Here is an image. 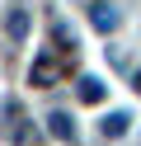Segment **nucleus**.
Listing matches in <instances>:
<instances>
[{"label": "nucleus", "instance_id": "nucleus-4", "mask_svg": "<svg viewBox=\"0 0 141 146\" xmlns=\"http://www.w3.org/2000/svg\"><path fill=\"white\" fill-rule=\"evenodd\" d=\"M75 94H80L85 104H103V94H108V85H103L99 76H80V85H75Z\"/></svg>", "mask_w": 141, "mask_h": 146}, {"label": "nucleus", "instance_id": "nucleus-6", "mask_svg": "<svg viewBox=\"0 0 141 146\" xmlns=\"http://www.w3.org/2000/svg\"><path fill=\"white\" fill-rule=\"evenodd\" d=\"M47 127H52L61 141H75V123H71V113H47Z\"/></svg>", "mask_w": 141, "mask_h": 146}, {"label": "nucleus", "instance_id": "nucleus-2", "mask_svg": "<svg viewBox=\"0 0 141 146\" xmlns=\"http://www.w3.org/2000/svg\"><path fill=\"white\" fill-rule=\"evenodd\" d=\"M5 132H9V141H14V146H33V141H38V132L28 127V118H24V108H19V104L5 108Z\"/></svg>", "mask_w": 141, "mask_h": 146}, {"label": "nucleus", "instance_id": "nucleus-3", "mask_svg": "<svg viewBox=\"0 0 141 146\" xmlns=\"http://www.w3.org/2000/svg\"><path fill=\"white\" fill-rule=\"evenodd\" d=\"M118 19H122V14L113 10L108 0H94V5H89V29H94V33H113Z\"/></svg>", "mask_w": 141, "mask_h": 146}, {"label": "nucleus", "instance_id": "nucleus-1", "mask_svg": "<svg viewBox=\"0 0 141 146\" xmlns=\"http://www.w3.org/2000/svg\"><path fill=\"white\" fill-rule=\"evenodd\" d=\"M66 66H71V61H61V57H52V52H42V57L33 61V71H28V80H33L38 90H47V85H56V80L66 76Z\"/></svg>", "mask_w": 141, "mask_h": 146}, {"label": "nucleus", "instance_id": "nucleus-7", "mask_svg": "<svg viewBox=\"0 0 141 146\" xmlns=\"http://www.w3.org/2000/svg\"><path fill=\"white\" fill-rule=\"evenodd\" d=\"M5 33H9V38H28V10H9V19H5Z\"/></svg>", "mask_w": 141, "mask_h": 146}, {"label": "nucleus", "instance_id": "nucleus-5", "mask_svg": "<svg viewBox=\"0 0 141 146\" xmlns=\"http://www.w3.org/2000/svg\"><path fill=\"white\" fill-rule=\"evenodd\" d=\"M127 127H132V113H122V108H113V113H103L99 132H103V137H122Z\"/></svg>", "mask_w": 141, "mask_h": 146}, {"label": "nucleus", "instance_id": "nucleus-8", "mask_svg": "<svg viewBox=\"0 0 141 146\" xmlns=\"http://www.w3.org/2000/svg\"><path fill=\"white\" fill-rule=\"evenodd\" d=\"M136 94H141V76H136Z\"/></svg>", "mask_w": 141, "mask_h": 146}]
</instances>
